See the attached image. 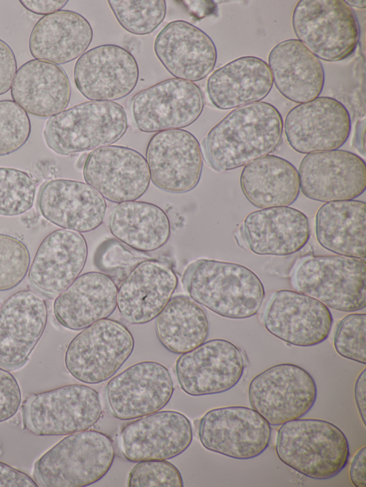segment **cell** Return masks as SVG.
Listing matches in <instances>:
<instances>
[{"instance_id":"cell-1","label":"cell","mask_w":366,"mask_h":487,"mask_svg":"<svg viewBox=\"0 0 366 487\" xmlns=\"http://www.w3.org/2000/svg\"><path fill=\"white\" fill-rule=\"evenodd\" d=\"M282 133V115L273 105L259 101L235 108L208 132L207 156L217 170H233L274 151Z\"/></svg>"},{"instance_id":"cell-2","label":"cell","mask_w":366,"mask_h":487,"mask_svg":"<svg viewBox=\"0 0 366 487\" xmlns=\"http://www.w3.org/2000/svg\"><path fill=\"white\" fill-rule=\"evenodd\" d=\"M182 281L196 303L231 319L256 315L265 294L263 283L254 272L232 262L197 259L186 268Z\"/></svg>"},{"instance_id":"cell-3","label":"cell","mask_w":366,"mask_h":487,"mask_svg":"<svg viewBox=\"0 0 366 487\" xmlns=\"http://www.w3.org/2000/svg\"><path fill=\"white\" fill-rule=\"evenodd\" d=\"M278 458L308 478H332L350 458L347 437L337 426L316 418H297L279 428L275 443Z\"/></svg>"},{"instance_id":"cell-4","label":"cell","mask_w":366,"mask_h":487,"mask_svg":"<svg viewBox=\"0 0 366 487\" xmlns=\"http://www.w3.org/2000/svg\"><path fill=\"white\" fill-rule=\"evenodd\" d=\"M114 458L112 438L96 430L69 434L34 464V476L45 487H82L102 479Z\"/></svg>"},{"instance_id":"cell-5","label":"cell","mask_w":366,"mask_h":487,"mask_svg":"<svg viewBox=\"0 0 366 487\" xmlns=\"http://www.w3.org/2000/svg\"><path fill=\"white\" fill-rule=\"evenodd\" d=\"M128 129L126 112L115 101H88L51 116L43 136L59 155L94 150L119 141Z\"/></svg>"},{"instance_id":"cell-6","label":"cell","mask_w":366,"mask_h":487,"mask_svg":"<svg viewBox=\"0 0 366 487\" xmlns=\"http://www.w3.org/2000/svg\"><path fill=\"white\" fill-rule=\"evenodd\" d=\"M292 282L299 292L332 309L355 312L366 306L365 259L340 256H310L295 266Z\"/></svg>"},{"instance_id":"cell-7","label":"cell","mask_w":366,"mask_h":487,"mask_svg":"<svg viewBox=\"0 0 366 487\" xmlns=\"http://www.w3.org/2000/svg\"><path fill=\"white\" fill-rule=\"evenodd\" d=\"M292 25L297 40L325 61L349 57L360 39L355 13L343 0H300L294 8Z\"/></svg>"},{"instance_id":"cell-8","label":"cell","mask_w":366,"mask_h":487,"mask_svg":"<svg viewBox=\"0 0 366 487\" xmlns=\"http://www.w3.org/2000/svg\"><path fill=\"white\" fill-rule=\"evenodd\" d=\"M102 413L99 393L78 383L32 393L22 406L24 428L40 436H65L88 430Z\"/></svg>"},{"instance_id":"cell-9","label":"cell","mask_w":366,"mask_h":487,"mask_svg":"<svg viewBox=\"0 0 366 487\" xmlns=\"http://www.w3.org/2000/svg\"><path fill=\"white\" fill-rule=\"evenodd\" d=\"M132 334L121 322L97 321L79 333L69 343L64 364L76 380L96 384L113 376L131 356Z\"/></svg>"},{"instance_id":"cell-10","label":"cell","mask_w":366,"mask_h":487,"mask_svg":"<svg viewBox=\"0 0 366 487\" xmlns=\"http://www.w3.org/2000/svg\"><path fill=\"white\" fill-rule=\"evenodd\" d=\"M317 396V386L310 373L290 363L259 373L248 388L251 407L275 426L303 417L315 405Z\"/></svg>"},{"instance_id":"cell-11","label":"cell","mask_w":366,"mask_h":487,"mask_svg":"<svg viewBox=\"0 0 366 487\" xmlns=\"http://www.w3.org/2000/svg\"><path fill=\"white\" fill-rule=\"evenodd\" d=\"M270 424L252 408H216L200 419L198 436L208 451L239 460L254 458L269 446Z\"/></svg>"},{"instance_id":"cell-12","label":"cell","mask_w":366,"mask_h":487,"mask_svg":"<svg viewBox=\"0 0 366 487\" xmlns=\"http://www.w3.org/2000/svg\"><path fill=\"white\" fill-rule=\"evenodd\" d=\"M204 104L203 94L196 84L173 78L137 93L132 111L137 129L154 133L191 125L200 116Z\"/></svg>"},{"instance_id":"cell-13","label":"cell","mask_w":366,"mask_h":487,"mask_svg":"<svg viewBox=\"0 0 366 487\" xmlns=\"http://www.w3.org/2000/svg\"><path fill=\"white\" fill-rule=\"evenodd\" d=\"M244 370L241 350L222 338L204 341L176 361L175 372L184 392L201 396L226 392L240 381Z\"/></svg>"},{"instance_id":"cell-14","label":"cell","mask_w":366,"mask_h":487,"mask_svg":"<svg viewBox=\"0 0 366 487\" xmlns=\"http://www.w3.org/2000/svg\"><path fill=\"white\" fill-rule=\"evenodd\" d=\"M290 146L300 154L338 149L351 131L350 115L340 101L318 96L287 113L283 124Z\"/></svg>"},{"instance_id":"cell-15","label":"cell","mask_w":366,"mask_h":487,"mask_svg":"<svg viewBox=\"0 0 366 487\" xmlns=\"http://www.w3.org/2000/svg\"><path fill=\"white\" fill-rule=\"evenodd\" d=\"M174 391L167 368L160 363L146 361L132 365L109 381L106 396L114 416L129 421L163 408Z\"/></svg>"},{"instance_id":"cell-16","label":"cell","mask_w":366,"mask_h":487,"mask_svg":"<svg viewBox=\"0 0 366 487\" xmlns=\"http://www.w3.org/2000/svg\"><path fill=\"white\" fill-rule=\"evenodd\" d=\"M298 174L302 194L317 201L355 199L366 188L365 161L345 150L307 154L300 164Z\"/></svg>"},{"instance_id":"cell-17","label":"cell","mask_w":366,"mask_h":487,"mask_svg":"<svg viewBox=\"0 0 366 487\" xmlns=\"http://www.w3.org/2000/svg\"><path fill=\"white\" fill-rule=\"evenodd\" d=\"M333 318L324 303L299 291L282 289L268 301L263 316L266 330L284 342L300 347L325 341Z\"/></svg>"},{"instance_id":"cell-18","label":"cell","mask_w":366,"mask_h":487,"mask_svg":"<svg viewBox=\"0 0 366 487\" xmlns=\"http://www.w3.org/2000/svg\"><path fill=\"white\" fill-rule=\"evenodd\" d=\"M83 176L104 199L116 204L136 201L150 184L144 156L133 149L117 145L92 150L84 164Z\"/></svg>"},{"instance_id":"cell-19","label":"cell","mask_w":366,"mask_h":487,"mask_svg":"<svg viewBox=\"0 0 366 487\" xmlns=\"http://www.w3.org/2000/svg\"><path fill=\"white\" fill-rule=\"evenodd\" d=\"M146 161L150 181L163 191L186 193L200 180L202 150L196 137L188 131L172 129L154 134L147 146Z\"/></svg>"},{"instance_id":"cell-20","label":"cell","mask_w":366,"mask_h":487,"mask_svg":"<svg viewBox=\"0 0 366 487\" xmlns=\"http://www.w3.org/2000/svg\"><path fill=\"white\" fill-rule=\"evenodd\" d=\"M139 75L134 56L115 44L89 49L77 59L74 68L75 85L90 101H113L124 98L134 89Z\"/></svg>"},{"instance_id":"cell-21","label":"cell","mask_w":366,"mask_h":487,"mask_svg":"<svg viewBox=\"0 0 366 487\" xmlns=\"http://www.w3.org/2000/svg\"><path fill=\"white\" fill-rule=\"evenodd\" d=\"M192 427L189 418L175 411H162L125 424L119 443L131 462L168 460L183 453L191 444Z\"/></svg>"},{"instance_id":"cell-22","label":"cell","mask_w":366,"mask_h":487,"mask_svg":"<svg viewBox=\"0 0 366 487\" xmlns=\"http://www.w3.org/2000/svg\"><path fill=\"white\" fill-rule=\"evenodd\" d=\"M46 302L30 290L10 296L0 307V366L22 367L40 340L47 322Z\"/></svg>"},{"instance_id":"cell-23","label":"cell","mask_w":366,"mask_h":487,"mask_svg":"<svg viewBox=\"0 0 366 487\" xmlns=\"http://www.w3.org/2000/svg\"><path fill=\"white\" fill-rule=\"evenodd\" d=\"M154 51L172 76L192 82L206 78L213 71L217 58L212 39L184 20L172 21L159 32Z\"/></svg>"},{"instance_id":"cell-24","label":"cell","mask_w":366,"mask_h":487,"mask_svg":"<svg viewBox=\"0 0 366 487\" xmlns=\"http://www.w3.org/2000/svg\"><path fill=\"white\" fill-rule=\"evenodd\" d=\"M178 285L174 271L167 263L149 258L139 263L119 285L117 306L128 323L154 319L167 304Z\"/></svg>"},{"instance_id":"cell-25","label":"cell","mask_w":366,"mask_h":487,"mask_svg":"<svg viewBox=\"0 0 366 487\" xmlns=\"http://www.w3.org/2000/svg\"><path fill=\"white\" fill-rule=\"evenodd\" d=\"M39 207L51 223L79 233L98 228L107 211L106 201L97 190L86 183L65 179L44 184L39 191Z\"/></svg>"},{"instance_id":"cell-26","label":"cell","mask_w":366,"mask_h":487,"mask_svg":"<svg viewBox=\"0 0 366 487\" xmlns=\"http://www.w3.org/2000/svg\"><path fill=\"white\" fill-rule=\"evenodd\" d=\"M87 253L81 234L65 229L55 230L39 244L29 269V280L45 293H60L79 276Z\"/></svg>"},{"instance_id":"cell-27","label":"cell","mask_w":366,"mask_h":487,"mask_svg":"<svg viewBox=\"0 0 366 487\" xmlns=\"http://www.w3.org/2000/svg\"><path fill=\"white\" fill-rule=\"evenodd\" d=\"M242 233L254 253L283 256L297 253L307 244L310 227L303 212L277 206L249 213L244 220Z\"/></svg>"},{"instance_id":"cell-28","label":"cell","mask_w":366,"mask_h":487,"mask_svg":"<svg viewBox=\"0 0 366 487\" xmlns=\"http://www.w3.org/2000/svg\"><path fill=\"white\" fill-rule=\"evenodd\" d=\"M117 291V285L106 274L99 271L82 273L55 298L54 316L68 329H84L113 313Z\"/></svg>"},{"instance_id":"cell-29","label":"cell","mask_w":366,"mask_h":487,"mask_svg":"<svg viewBox=\"0 0 366 487\" xmlns=\"http://www.w3.org/2000/svg\"><path fill=\"white\" fill-rule=\"evenodd\" d=\"M13 101L32 116L47 118L65 110L71 94L69 78L56 64L31 59L16 71L11 87Z\"/></svg>"},{"instance_id":"cell-30","label":"cell","mask_w":366,"mask_h":487,"mask_svg":"<svg viewBox=\"0 0 366 487\" xmlns=\"http://www.w3.org/2000/svg\"><path fill=\"white\" fill-rule=\"evenodd\" d=\"M268 66L278 91L292 102L310 101L322 91V64L297 39L285 40L274 46L268 56Z\"/></svg>"},{"instance_id":"cell-31","label":"cell","mask_w":366,"mask_h":487,"mask_svg":"<svg viewBox=\"0 0 366 487\" xmlns=\"http://www.w3.org/2000/svg\"><path fill=\"white\" fill-rule=\"evenodd\" d=\"M92 38V28L82 15L60 10L42 16L34 24L29 49L34 59L64 64L84 54Z\"/></svg>"},{"instance_id":"cell-32","label":"cell","mask_w":366,"mask_h":487,"mask_svg":"<svg viewBox=\"0 0 366 487\" xmlns=\"http://www.w3.org/2000/svg\"><path fill=\"white\" fill-rule=\"evenodd\" d=\"M273 81L268 64L260 58H237L216 69L209 76L207 90L217 109L238 108L263 100Z\"/></svg>"},{"instance_id":"cell-33","label":"cell","mask_w":366,"mask_h":487,"mask_svg":"<svg viewBox=\"0 0 366 487\" xmlns=\"http://www.w3.org/2000/svg\"><path fill=\"white\" fill-rule=\"evenodd\" d=\"M320 245L337 255L365 259L366 204L352 199L324 204L315 216Z\"/></svg>"},{"instance_id":"cell-34","label":"cell","mask_w":366,"mask_h":487,"mask_svg":"<svg viewBox=\"0 0 366 487\" xmlns=\"http://www.w3.org/2000/svg\"><path fill=\"white\" fill-rule=\"evenodd\" d=\"M240 186L247 199L259 209L289 206L300 191L295 166L282 157L269 154L244 166Z\"/></svg>"},{"instance_id":"cell-35","label":"cell","mask_w":366,"mask_h":487,"mask_svg":"<svg viewBox=\"0 0 366 487\" xmlns=\"http://www.w3.org/2000/svg\"><path fill=\"white\" fill-rule=\"evenodd\" d=\"M109 229L117 240L143 253L163 246L171 232L169 218L163 209L138 201L118 204L111 214Z\"/></svg>"},{"instance_id":"cell-36","label":"cell","mask_w":366,"mask_h":487,"mask_svg":"<svg viewBox=\"0 0 366 487\" xmlns=\"http://www.w3.org/2000/svg\"><path fill=\"white\" fill-rule=\"evenodd\" d=\"M154 328L159 341L167 351L182 354L206 341L209 323L197 303L188 296L177 295L156 317Z\"/></svg>"},{"instance_id":"cell-37","label":"cell","mask_w":366,"mask_h":487,"mask_svg":"<svg viewBox=\"0 0 366 487\" xmlns=\"http://www.w3.org/2000/svg\"><path fill=\"white\" fill-rule=\"evenodd\" d=\"M108 4L120 26L136 35L153 32L166 16L164 0H109Z\"/></svg>"},{"instance_id":"cell-38","label":"cell","mask_w":366,"mask_h":487,"mask_svg":"<svg viewBox=\"0 0 366 487\" xmlns=\"http://www.w3.org/2000/svg\"><path fill=\"white\" fill-rule=\"evenodd\" d=\"M36 189L28 173L0 167V215L14 216L27 211L33 206Z\"/></svg>"},{"instance_id":"cell-39","label":"cell","mask_w":366,"mask_h":487,"mask_svg":"<svg viewBox=\"0 0 366 487\" xmlns=\"http://www.w3.org/2000/svg\"><path fill=\"white\" fill-rule=\"evenodd\" d=\"M132 249L117 239H107L97 248L94 264L119 286L139 263L151 258Z\"/></svg>"},{"instance_id":"cell-40","label":"cell","mask_w":366,"mask_h":487,"mask_svg":"<svg viewBox=\"0 0 366 487\" xmlns=\"http://www.w3.org/2000/svg\"><path fill=\"white\" fill-rule=\"evenodd\" d=\"M29 265L26 246L17 238L0 234V291L17 286L26 276Z\"/></svg>"},{"instance_id":"cell-41","label":"cell","mask_w":366,"mask_h":487,"mask_svg":"<svg viewBox=\"0 0 366 487\" xmlns=\"http://www.w3.org/2000/svg\"><path fill=\"white\" fill-rule=\"evenodd\" d=\"M31 122L27 113L13 100L0 101V156L12 154L28 141Z\"/></svg>"},{"instance_id":"cell-42","label":"cell","mask_w":366,"mask_h":487,"mask_svg":"<svg viewBox=\"0 0 366 487\" xmlns=\"http://www.w3.org/2000/svg\"><path fill=\"white\" fill-rule=\"evenodd\" d=\"M366 314L346 315L338 323L334 336V348L343 358L366 364Z\"/></svg>"},{"instance_id":"cell-43","label":"cell","mask_w":366,"mask_h":487,"mask_svg":"<svg viewBox=\"0 0 366 487\" xmlns=\"http://www.w3.org/2000/svg\"><path fill=\"white\" fill-rule=\"evenodd\" d=\"M182 475L177 467L166 460L139 461L128 477L129 487H182Z\"/></svg>"},{"instance_id":"cell-44","label":"cell","mask_w":366,"mask_h":487,"mask_svg":"<svg viewBox=\"0 0 366 487\" xmlns=\"http://www.w3.org/2000/svg\"><path fill=\"white\" fill-rule=\"evenodd\" d=\"M21 403V393L15 377L0 366V423L12 418Z\"/></svg>"},{"instance_id":"cell-45","label":"cell","mask_w":366,"mask_h":487,"mask_svg":"<svg viewBox=\"0 0 366 487\" xmlns=\"http://www.w3.org/2000/svg\"><path fill=\"white\" fill-rule=\"evenodd\" d=\"M16 70L17 64L13 50L0 39V95L11 89Z\"/></svg>"},{"instance_id":"cell-46","label":"cell","mask_w":366,"mask_h":487,"mask_svg":"<svg viewBox=\"0 0 366 487\" xmlns=\"http://www.w3.org/2000/svg\"><path fill=\"white\" fill-rule=\"evenodd\" d=\"M37 486V483L26 473L0 462V487Z\"/></svg>"},{"instance_id":"cell-47","label":"cell","mask_w":366,"mask_h":487,"mask_svg":"<svg viewBox=\"0 0 366 487\" xmlns=\"http://www.w3.org/2000/svg\"><path fill=\"white\" fill-rule=\"evenodd\" d=\"M366 446L360 448L354 456L349 470L350 479L356 487L366 486Z\"/></svg>"},{"instance_id":"cell-48","label":"cell","mask_w":366,"mask_h":487,"mask_svg":"<svg viewBox=\"0 0 366 487\" xmlns=\"http://www.w3.org/2000/svg\"><path fill=\"white\" fill-rule=\"evenodd\" d=\"M21 4L29 11L38 15H48L58 11L67 4L65 0H20Z\"/></svg>"},{"instance_id":"cell-49","label":"cell","mask_w":366,"mask_h":487,"mask_svg":"<svg viewBox=\"0 0 366 487\" xmlns=\"http://www.w3.org/2000/svg\"><path fill=\"white\" fill-rule=\"evenodd\" d=\"M365 393H366V368H364L359 373L355 383L354 396L355 404L365 426Z\"/></svg>"},{"instance_id":"cell-50","label":"cell","mask_w":366,"mask_h":487,"mask_svg":"<svg viewBox=\"0 0 366 487\" xmlns=\"http://www.w3.org/2000/svg\"><path fill=\"white\" fill-rule=\"evenodd\" d=\"M346 4L352 7L357 8V9H365L366 7V1H345Z\"/></svg>"}]
</instances>
